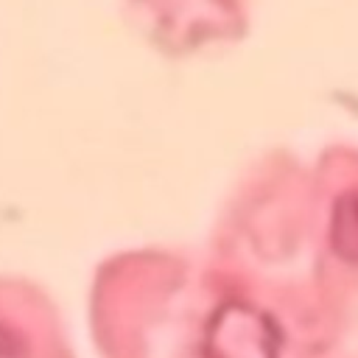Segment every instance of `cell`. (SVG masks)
I'll return each instance as SVG.
<instances>
[{"mask_svg":"<svg viewBox=\"0 0 358 358\" xmlns=\"http://www.w3.org/2000/svg\"><path fill=\"white\" fill-rule=\"evenodd\" d=\"M330 241L344 260L358 263V193H347L336 201Z\"/></svg>","mask_w":358,"mask_h":358,"instance_id":"2","label":"cell"},{"mask_svg":"<svg viewBox=\"0 0 358 358\" xmlns=\"http://www.w3.org/2000/svg\"><path fill=\"white\" fill-rule=\"evenodd\" d=\"M277 347L280 333L274 322L241 302L215 310L204 338L207 358H277Z\"/></svg>","mask_w":358,"mask_h":358,"instance_id":"1","label":"cell"}]
</instances>
